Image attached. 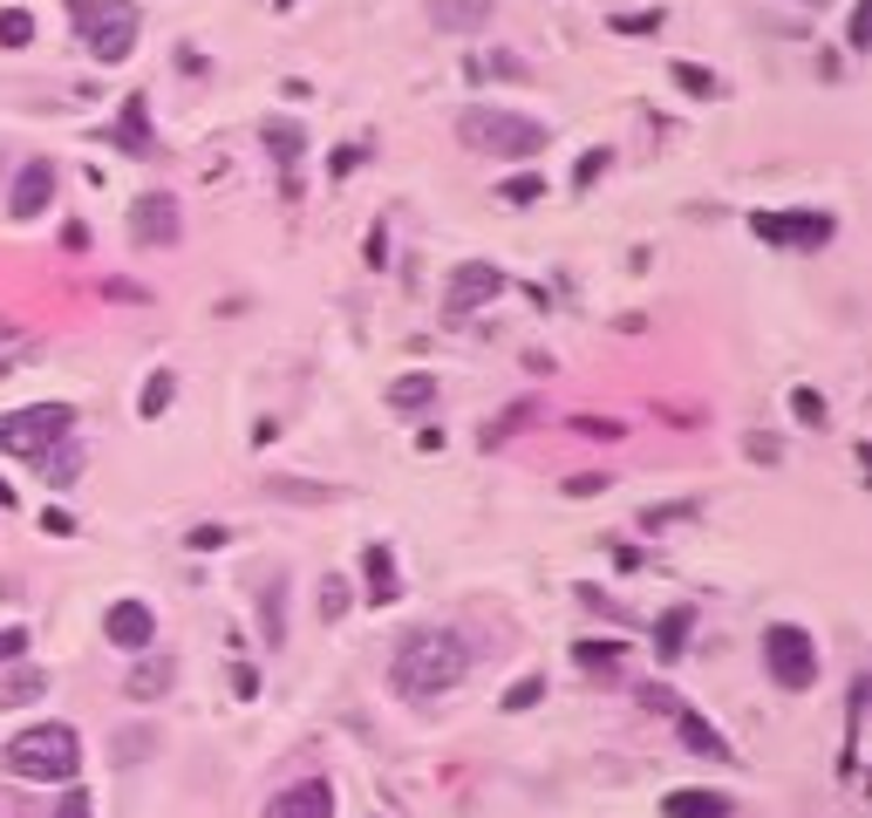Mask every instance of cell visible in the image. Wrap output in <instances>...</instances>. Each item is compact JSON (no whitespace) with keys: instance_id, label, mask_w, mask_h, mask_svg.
I'll return each mask as SVG.
<instances>
[{"instance_id":"obj_1","label":"cell","mask_w":872,"mask_h":818,"mask_svg":"<svg viewBox=\"0 0 872 818\" xmlns=\"http://www.w3.org/2000/svg\"><path fill=\"white\" fill-rule=\"evenodd\" d=\"M464 676H471V642L457 628H416L396 648V669H389L402 703H436V696H450Z\"/></svg>"},{"instance_id":"obj_2","label":"cell","mask_w":872,"mask_h":818,"mask_svg":"<svg viewBox=\"0 0 872 818\" xmlns=\"http://www.w3.org/2000/svg\"><path fill=\"white\" fill-rule=\"evenodd\" d=\"M457 137L471 150H491V158H511V164H532L546 158L552 131L538 116H519V110H498V102H471L464 116H457Z\"/></svg>"},{"instance_id":"obj_3","label":"cell","mask_w":872,"mask_h":818,"mask_svg":"<svg viewBox=\"0 0 872 818\" xmlns=\"http://www.w3.org/2000/svg\"><path fill=\"white\" fill-rule=\"evenodd\" d=\"M0 764H8L14 778H35V784H75V771H83V736L68 723H35V730L8 736Z\"/></svg>"},{"instance_id":"obj_4","label":"cell","mask_w":872,"mask_h":818,"mask_svg":"<svg viewBox=\"0 0 872 818\" xmlns=\"http://www.w3.org/2000/svg\"><path fill=\"white\" fill-rule=\"evenodd\" d=\"M68 14H75V28H83L96 62H110V69L130 62V48H137V8L130 0H68Z\"/></svg>"},{"instance_id":"obj_5","label":"cell","mask_w":872,"mask_h":818,"mask_svg":"<svg viewBox=\"0 0 872 818\" xmlns=\"http://www.w3.org/2000/svg\"><path fill=\"white\" fill-rule=\"evenodd\" d=\"M763 669H771V682L777 689H811L818 682V642H811V628H798V621H771L763 628Z\"/></svg>"},{"instance_id":"obj_6","label":"cell","mask_w":872,"mask_h":818,"mask_svg":"<svg viewBox=\"0 0 872 818\" xmlns=\"http://www.w3.org/2000/svg\"><path fill=\"white\" fill-rule=\"evenodd\" d=\"M68 430H75V409L68 402H35V409L0 417V450H8V457H41V450H55Z\"/></svg>"},{"instance_id":"obj_7","label":"cell","mask_w":872,"mask_h":818,"mask_svg":"<svg viewBox=\"0 0 872 818\" xmlns=\"http://www.w3.org/2000/svg\"><path fill=\"white\" fill-rule=\"evenodd\" d=\"M750 233L763 246H790V252H818V246H832L838 233V219L832 212H757L750 219Z\"/></svg>"},{"instance_id":"obj_8","label":"cell","mask_w":872,"mask_h":818,"mask_svg":"<svg viewBox=\"0 0 872 818\" xmlns=\"http://www.w3.org/2000/svg\"><path fill=\"white\" fill-rule=\"evenodd\" d=\"M130 239L150 246V252H171L177 239H185V205H177L171 191H144L130 205Z\"/></svg>"},{"instance_id":"obj_9","label":"cell","mask_w":872,"mask_h":818,"mask_svg":"<svg viewBox=\"0 0 872 818\" xmlns=\"http://www.w3.org/2000/svg\"><path fill=\"white\" fill-rule=\"evenodd\" d=\"M498 294H504V273L491 260H464L450 273V307H457V314H477V307H491Z\"/></svg>"},{"instance_id":"obj_10","label":"cell","mask_w":872,"mask_h":818,"mask_svg":"<svg viewBox=\"0 0 872 818\" xmlns=\"http://www.w3.org/2000/svg\"><path fill=\"white\" fill-rule=\"evenodd\" d=\"M48 198H55V164H48V158H28V164L14 171L8 212H14V219H41V212H48Z\"/></svg>"},{"instance_id":"obj_11","label":"cell","mask_w":872,"mask_h":818,"mask_svg":"<svg viewBox=\"0 0 872 818\" xmlns=\"http://www.w3.org/2000/svg\"><path fill=\"white\" fill-rule=\"evenodd\" d=\"M266 818H335V784L327 778H300L266 805Z\"/></svg>"},{"instance_id":"obj_12","label":"cell","mask_w":872,"mask_h":818,"mask_svg":"<svg viewBox=\"0 0 872 818\" xmlns=\"http://www.w3.org/2000/svg\"><path fill=\"white\" fill-rule=\"evenodd\" d=\"M110 144L123 150V158H150V150H158V137H150V96H144V89H137V96L116 110V123H110Z\"/></svg>"},{"instance_id":"obj_13","label":"cell","mask_w":872,"mask_h":818,"mask_svg":"<svg viewBox=\"0 0 872 818\" xmlns=\"http://www.w3.org/2000/svg\"><path fill=\"white\" fill-rule=\"evenodd\" d=\"M102 634H110V642L116 648H150V634H158V614H150L144 600H116L110 614H102Z\"/></svg>"},{"instance_id":"obj_14","label":"cell","mask_w":872,"mask_h":818,"mask_svg":"<svg viewBox=\"0 0 872 818\" xmlns=\"http://www.w3.org/2000/svg\"><path fill=\"white\" fill-rule=\"evenodd\" d=\"M491 8L498 0H429V28L436 35H477V28H491Z\"/></svg>"},{"instance_id":"obj_15","label":"cell","mask_w":872,"mask_h":818,"mask_svg":"<svg viewBox=\"0 0 872 818\" xmlns=\"http://www.w3.org/2000/svg\"><path fill=\"white\" fill-rule=\"evenodd\" d=\"M382 402H389L396 417H429L436 409V375H396L389 389H382Z\"/></svg>"},{"instance_id":"obj_16","label":"cell","mask_w":872,"mask_h":818,"mask_svg":"<svg viewBox=\"0 0 872 818\" xmlns=\"http://www.w3.org/2000/svg\"><path fill=\"white\" fill-rule=\"evenodd\" d=\"M661 818H730V798L723 791H669Z\"/></svg>"},{"instance_id":"obj_17","label":"cell","mask_w":872,"mask_h":818,"mask_svg":"<svg viewBox=\"0 0 872 818\" xmlns=\"http://www.w3.org/2000/svg\"><path fill=\"white\" fill-rule=\"evenodd\" d=\"M362 573H369V600H375V607H389V600L402 594V586H396V553H389V546H369V553H362Z\"/></svg>"},{"instance_id":"obj_18","label":"cell","mask_w":872,"mask_h":818,"mask_svg":"<svg viewBox=\"0 0 872 818\" xmlns=\"http://www.w3.org/2000/svg\"><path fill=\"white\" fill-rule=\"evenodd\" d=\"M675 723H682V744L696 751V757H730V744H723V730H715V723H702L696 709H675Z\"/></svg>"},{"instance_id":"obj_19","label":"cell","mask_w":872,"mask_h":818,"mask_svg":"<svg viewBox=\"0 0 872 818\" xmlns=\"http://www.w3.org/2000/svg\"><path fill=\"white\" fill-rule=\"evenodd\" d=\"M300 123H287V116H279V123H266V150H273V158H279V171H287V198H294V164H300Z\"/></svg>"},{"instance_id":"obj_20","label":"cell","mask_w":872,"mask_h":818,"mask_svg":"<svg viewBox=\"0 0 872 818\" xmlns=\"http://www.w3.org/2000/svg\"><path fill=\"white\" fill-rule=\"evenodd\" d=\"M573 661L586 676H621L627 669V648L621 642H573Z\"/></svg>"},{"instance_id":"obj_21","label":"cell","mask_w":872,"mask_h":818,"mask_svg":"<svg viewBox=\"0 0 872 818\" xmlns=\"http://www.w3.org/2000/svg\"><path fill=\"white\" fill-rule=\"evenodd\" d=\"M688 628H696V607H669V614H661V634H655L661 661H675V655L688 648Z\"/></svg>"},{"instance_id":"obj_22","label":"cell","mask_w":872,"mask_h":818,"mask_svg":"<svg viewBox=\"0 0 872 818\" xmlns=\"http://www.w3.org/2000/svg\"><path fill=\"white\" fill-rule=\"evenodd\" d=\"M669 83H675L682 96H696V102L723 96V83H715V69H702V62H669Z\"/></svg>"},{"instance_id":"obj_23","label":"cell","mask_w":872,"mask_h":818,"mask_svg":"<svg viewBox=\"0 0 872 818\" xmlns=\"http://www.w3.org/2000/svg\"><path fill=\"white\" fill-rule=\"evenodd\" d=\"M35 464H41V478H48V484H75V478H83V450H75V444L62 437L55 450H41Z\"/></svg>"},{"instance_id":"obj_24","label":"cell","mask_w":872,"mask_h":818,"mask_svg":"<svg viewBox=\"0 0 872 818\" xmlns=\"http://www.w3.org/2000/svg\"><path fill=\"white\" fill-rule=\"evenodd\" d=\"M525 423H538V402H532V396H525V402H511V409H504L498 423H484V450H498L504 437H519Z\"/></svg>"},{"instance_id":"obj_25","label":"cell","mask_w":872,"mask_h":818,"mask_svg":"<svg viewBox=\"0 0 872 818\" xmlns=\"http://www.w3.org/2000/svg\"><path fill=\"white\" fill-rule=\"evenodd\" d=\"M123 689H130L137 703H158L164 689H171V661H137V669H130V682H123Z\"/></svg>"},{"instance_id":"obj_26","label":"cell","mask_w":872,"mask_h":818,"mask_svg":"<svg viewBox=\"0 0 872 818\" xmlns=\"http://www.w3.org/2000/svg\"><path fill=\"white\" fill-rule=\"evenodd\" d=\"M266 492H273V498H287V505H335V498H341L335 484H300V478H273Z\"/></svg>"},{"instance_id":"obj_27","label":"cell","mask_w":872,"mask_h":818,"mask_svg":"<svg viewBox=\"0 0 872 818\" xmlns=\"http://www.w3.org/2000/svg\"><path fill=\"white\" fill-rule=\"evenodd\" d=\"M171 402H177V375H171V369H158V375L144 382V402H137V417H150V423H158Z\"/></svg>"},{"instance_id":"obj_28","label":"cell","mask_w":872,"mask_h":818,"mask_svg":"<svg viewBox=\"0 0 872 818\" xmlns=\"http://www.w3.org/2000/svg\"><path fill=\"white\" fill-rule=\"evenodd\" d=\"M41 689H48V676H41V669H14L8 682H0V703H8V709H21V703H41Z\"/></svg>"},{"instance_id":"obj_29","label":"cell","mask_w":872,"mask_h":818,"mask_svg":"<svg viewBox=\"0 0 872 818\" xmlns=\"http://www.w3.org/2000/svg\"><path fill=\"white\" fill-rule=\"evenodd\" d=\"M260 614H266V642L279 648V634H287V580L273 573V586L260 594Z\"/></svg>"},{"instance_id":"obj_30","label":"cell","mask_w":872,"mask_h":818,"mask_svg":"<svg viewBox=\"0 0 872 818\" xmlns=\"http://www.w3.org/2000/svg\"><path fill=\"white\" fill-rule=\"evenodd\" d=\"M790 417H798L805 430H825L832 423V402L818 396V389H790Z\"/></svg>"},{"instance_id":"obj_31","label":"cell","mask_w":872,"mask_h":818,"mask_svg":"<svg viewBox=\"0 0 872 818\" xmlns=\"http://www.w3.org/2000/svg\"><path fill=\"white\" fill-rule=\"evenodd\" d=\"M688 519H696V498H675V505H648V511H640V525H648V532H669V525H688Z\"/></svg>"},{"instance_id":"obj_32","label":"cell","mask_w":872,"mask_h":818,"mask_svg":"<svg viewBox=\"0 0 872 818\" xmlns=\"http://www.w3.org/2000/svg\"><path fill=\"white\" fill-rule=\"evenodd\" d=\"M35 41V14L28 8H0V48H28Z\"/></svg>"},{"instance_id":"obj_33","label":"cell","mask_w":872,"mask_h":818,"mask_svg":"<svg viewBox=\"0 0 872 818\" xmlns=\"http://www.w3.org/2000/svg\"><path fill=\"white\" fill-rule=\"evenodd\" d=\"M538 703H546V676H519V682L504 689V709H511V716H525V709H538Z\"/></svg>"},{"instance_id":"obj_34","label":"cell","mask_w":872,"mask_h":818,"mask_svg":"<svg viewBox=\"0 0 872 818\" xmlns=\"http://www.w3.org/2000/svg\"><path fill=\"white\" fill-rule=\"evenodd\" d=\"M504 205H532V198H546V177H532V171H511L504 185H498Z\"/></svg>"},{"instance_id":"obj_35","label":"cell","mask_w":872,"mask_h":818,"mask_svg":"<svg viewBox=\"0 0 872 818\" xmlns=\"http://www.w3.org/2000/svg\"><path fill=\"white\" fill-rule=\"evenodd\" d=\"M743 457H750V464H784V437H771V430H750V437H743Z\"/></svg>"},{"instance_id":"obj_36","label":"cell","mask_w":872,"mask_h":818,"mask_svg":"<svg viewBox=\"0 0 872 818\" xmlns=\"http://www.w3.org/2000/svg\"><path fill=\"white\" fill-rule=\"evenodd\" d=\"M348 614V586H341V573H327L321 580V621H341Z\"/></svg>"},{"instance_id":"obj_37","label":"cell","mask_w":872,"mask_h":818,"mask_svg":"<svg viewBox=\"0 0 872 818\" xmlns=\"http://www.w3.org/2000/svg\"><path fill=\"white\" fill-rule=\"evenodd\" d=\"M607 484H613V471H573L566 478V498H600Z\"/></svg>"},{"instance_id":"obj_38","label":"cell","mask_w":872,"mask_h":818,"mask_svg":"<svg viewBox=\"0 0 872 818\" xmlns=\"http://www.w3.org/2000/svg\"><path fill=\"white\" fill-rule=\"evenodd\" d=\"M613 164V150H580V164H573V185H594V177H607Z\"/></svg>"},{"instance_id":"obj_39","label":"cell","mask_w":872,"mask_h":818,"mask_svg":"<svg viewBox=\"0 0 872 818\" xmlns=\"http://www.w3.org/2000/svg\"><path fill=\"white\" fill-rule=\"evenodd\" d=\"M477 69H484V75H511V83H525V62L511 55V48H491V55H484Z\"/></svg>"},{"instance_id":"obj_40","label":"cell","mask_w":872,"mask_h":818,"mask_svg":"<svg viewBox=\"0 0 872 818\" xmlns=\"http://www.w3.org/2000/svg\"><path fill=\"white\" fill-rule=\"evenodd\" d=\"M607 28H613V35H655V28H661V8H655V14H613Z\"/></svg>"},{"instance_id":"obj_41","label":"cell","mask_w":872,"mask_h":818,"mask_svg":"<svg viewBox=\"0 0 872 818\" xmlns=\"http://www.w3.org/2000/svg\"><path fill=\"white\" fill-rule=\"evenodd\" d=\"M89 811H96V805H89V791H83V784H68L62 798H55V818H89Z\"/></svg>"},{"instance_id":"obj_42","label":"cell","mask_w":872,"mask_h":818,"mask_svg":"<svg viewBox=\"0 0 872 818\" xmlns=\"http://www.w3.org/2000/svg\"><path fill=\"white\" fill-rule=\"evenodd\" d=\"M41 532H48V540H68V532H75V511L48 505V511H41Z\"/></svg>"},{"instance_id":"obj_43","label":"cell","mask_w":872,"mask_h":818,"mask_svg":"<svg viewBox=\"0 0 872 818\" xmlns=\"http://www.w3.org/2000/svg\"><path fill=\"white\" fill-rule=\"evenodd\" d=\"M102 300H123V307H144L150 294L137 287V280H110V287H102Z\"/></svg>"},{"instance_id":"obj_44","label":"cell","mask_w":872,"mask_h":818,"mask_svg":"<svg viewBox=\"0 0 872 818\" xmlns=\"http://www.w3.org/2000/svg\"><path fill=\"white\" fill-rule=\"evenodd\" d=\"M28 655V628H0V661H21Z\"/></svg>"},{"instance_id":"obj_45","label":"cell","mask_w":872,"mask_h":818,"mask_svg":"<svg viewBox=\"0 0 872 818\" xmlns=\"http://www.w3.org/2000/svg\"><path fill=\"white\" fill-rule=\"evenodd\" d=\"M845 41H852V48H865V41H872V8H865V0L852 8V28H845Z\"/></svg>"},{"instance_id":"obj_46","label":"cell","mask_w":872,"mask_h":818,"mask_svg":"<svg viewBox=\"0 0 872 818\" xmlns=\"http://www.w3.org/2000/svg\"><path fill=\"white\" fill-rule=\"evenodd\" d=\"M225 546V525H191V553H212Z\"/></svg>"},{"instance_id":"obj_47","label":"cell","mask_w":872,"mask_h":818,"mask_svg":"<svg viewBox=\"0 0 872 818\" xmlns=\"http://www.w3.org/2000/svg\"><path fill=\"white\" fill-rule=\"evenodd\" d=\"M144 751H150V730H123V751H116V757H123V764H137Z\"/></svg>"},{"instance_id":"obj_48","label":"cell","mask_w":872,"mask_h":818,"mask_svg":"<svg viewBox=\"0 0 872 818\" xmlns=\"http://www.w3.org/2000/svg\"><path fill=\"white\" fill-rule=\"evenodd\" d=\"M62 246H68V252H89V225L68 219V225H62Z\"/></svg>"},{"instance_id":"obj_49","label":"cell","mask_w":872,"mask_h":818,"mask_svg":"<svg viewBox=\"0 0 872 818\" xmlns=\"http://www.w3.org/2000/svg\"><path fill=\"white\" fill-rule=\"evenodd\" d=\"M573 430H580V437H621V423H600V417H580Z\"/></svg>"},{"instance_id":"obj_50","label":"cell","mask_w":872,"mask_h":818,"mask_svg":"<svg viewBox=\"0 0 872 818\" xmlns=\"http://www.w3.org/2000/svg\"><path fill=\"white\" fill-rule=\"evenodd\" d=\"M640 703H648V709H669V716H675V709H682V703H675V696H669V689H640Z\"/></svg>"},{"instance_id":"obj_51","label":"cell","mask_w":872,"mask_h":818,"mask_svg":"<svg viewBox=\"0 0 872 818\" xmlns=\"http://www.w3.org/2000/svg\"><path fill=\"white\" fill-rule=\"evenodd\" d=\"M382 260H389V233L375 225V233H369V267H382Z\"/></svg>"},{"instance_id":"obj_52","label":"cell","mask_w":872,"mask_h":818,"mask_svg":"<svg viewBox=\"0 0 872 818\" xmlns=\"http://www.w3.org/2000/svg\"><path fill=\"white\" fill-rule=\"evenodd\" d=\"M0 511H14V484L8 478H0Z\"/></svg>"},{"instance_id":"obj_53","label":"cell","mask_w":872,"mask_h":818,"mask_svg":"<svg viewBox=\"0 0 872 818\" xmlns=\"http://www.w3.org/2000/svg\"><path fill=\"white\" fill-rule=\"evenodd\" d=\"M273 8H294V0H273Z\"/></svg>"},{"instance_id":"obj_54","label":"cell","mask_w":872,"mask_h":818,"mask_svg":"<svg viewBox=\"0 0 872 818\" xmlns=\"http://www.w3.org/2000/svg\"><path fill=\"white\" fill-rule=\"evenodd\" d=\"M811 8H825V0H811Z\"/></svg>"}]
</instances>
